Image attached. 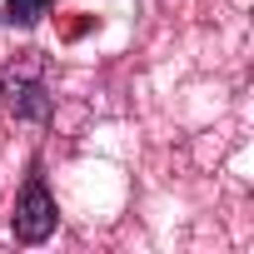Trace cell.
I'll return each instance as SVG.
<instances>
[{"label": "cell", "mask_w": 254, "mask_h": 254, "mask_svg": "<svg viewBox=\"0 0 254 254\" xmlns=\"http://www.w3.org/2000/svg\"><path fill=\"white\" fill-rule=\"evenodd\" d=\"M0 95L5 110L25 125H45L55 115V95H50V65L40 50H20L5 70H0Z\"/></svg>", "instance_id": "1"}, {"label": "cell", "mask_w": 254, "mask_h": 254, "mask_svg": "<svg viewBox=\"0 0 254 254\" xmlns=\"http://www.w3.org/2000/svg\"><path fill=\"white\" fill-rule=\"evenodd\" d=\"M55 224H60L55 194H50V185H45L40 160H30V175H25V185H20V199H15V209H10V234H15L20 244H45V239L55 234Z\"/></svg>", "instance_id": "2"}, {"label": "cell", "mask_w": 254, "mask_h": 254, "mask_svg": "<svg viewBox=\"0 0 254 254\" xmlns=\"http://www.w3.org/2000/svg\"><path fill=\"white\" fill-rule=\"evenodd\" d=\"M50 5L55 0H5V25H15V30H30V25H40V15H50Z\"/></svg>", "instance_id": "3"}]
</instances>
